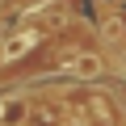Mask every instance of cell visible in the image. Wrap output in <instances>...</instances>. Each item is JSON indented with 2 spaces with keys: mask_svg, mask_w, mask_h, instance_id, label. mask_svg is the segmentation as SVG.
Here are the masks:
<instances>
[{
  "mask_svg": "<svg viewBox=\"0 0 126 126\" xmlns=\"http://www.w3.org/2000/svg\"><path fill=\"white\" fill-rule=\"evenodd\" d=\"M25 118V101L21 97H4L0 101V126H21Z\"/></svg>",
  "mask_w": 126,
  "mask_h": 126,
  "instance_id": "cell-1",
  "label": "cell"
}]
</instances>
